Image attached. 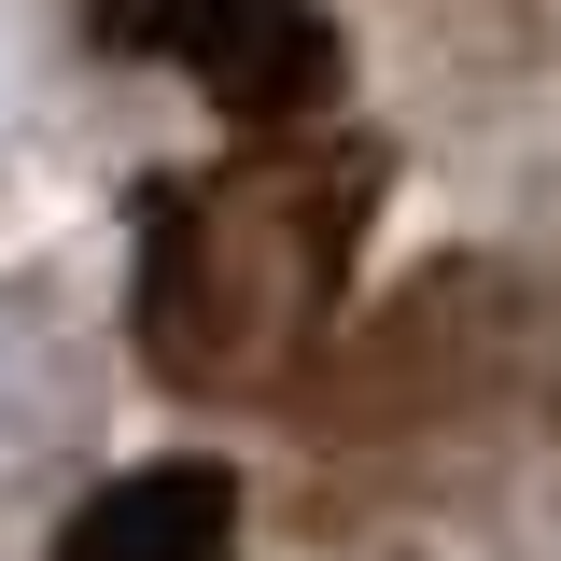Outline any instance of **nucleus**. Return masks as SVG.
<instances>
[{"label": "nucleus", "instance_id": "nucleus-3", "mask_svg": "<svg viewBox=\"0 0 561 561\" xmlns=\"http://www.w3.org/2000/svg\"><path fill=\"white\" fill-rule=\"evenodd\" d=\"M239 548V478L225 463H140V478L70 505L57 561H225Z\"/></svg>", "mask_w": 561, "mask_h": 561}, {"label": "nucleus", "instance_id": "nucleus-1", "mask_svg": "<svg viewBox=\"0 0 561 561\" xmlns=\"http://www.w3.org/2000/svg\"><path fill=\"white\" fill-rule=\"evenodd\" d=\"M379 154L337 127L239 140L210 169H169L127 239V337L169 393H295L309 351H337L351 267H365Z\"/></svg>", "mask_w": 561, "mask_h": 561}, {"label": "nucleus", "instance_id": "nucleus-2", "mask_svg": "<svg viewBox=\"0 0 561 561\" xmlns=\"http://www.w3.org/2000/svg\"><path fill=\"white\" fill-rule=\"evenodd\" d=\"M99 43L183 70L239 140L337 127V99H351V28L323 0H99Z\"/></svg>", "mask_w": 561, "mask_h": 561}]
</instances>
